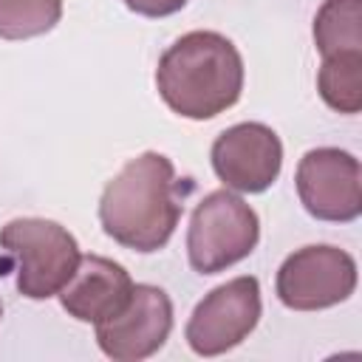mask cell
Wrapping results in <instances>:
<instances>
[{
  "mask_svg": "<svg viewBox=\"0 0 362 362\" xmlns=\"http://www.w3.org/2000/svg\"><path fill=\"white\" fill-rule=\"evenodd\" d=\"M317 90L322 102L345 116L362 110V51H337L322 57L317 71Z\"/></svg>",
  "mask_w": 362,
  "mask_h": 362,
  "instance_id": "cell-11",
  "label": "cell"
},
{
  "mask_svg": "<svg viewBox=\"0 0 362 362\" xmlns=\"http://www.w3.org/2000/svg\"><path fill=\"white\" fill-rule=\"evenodd\" d=\"M133 286L136 283L122 263L102 255H85L79 257L74 277L59 288V303L68 317L96 325L127 305Z\"/></svg>",
  "mask_w": 362,
  "mask_h": 362,
  "instance_id": "cell-10",
  "label": "cell"
},
{
  "mask_svg": "<svg viewBox=\"0 0 362 362\" xmlns=\"http://www.w3.org/2000/svg\"><path fill=\"white\" fill-rule=\"evenodd\" d=\"M0 249L17 266V291L28 300H48L79 266L76 238L48 218H14L0 229Z\"/></svg>",
  "mask_w": 362,
  "mask_h": 362,
  "instance_id": "cell-3",
  "label": "cell"
},
{
  "mask_svg": "<svg viewBox=\"0 0 362 362\" xmlns=\"http://www.w3.org/2000/svg\"><path fill=\"white\" fill-rule=\"evenodd\" d=\"M0 317H3V303H0Z\"/></svg>",
  "mask_w": 362,
  "mask_h": 362,
  "instance_id": "cell-15",
  "label": "cell"
},
{
  "mask_svg": "<svg viewBox=\"0 0 362 362\" xmlns=\"http://www.w3.org/2000/svg\"><path fill=\"white\" fill-rule=\"evenodd\" d=\"M294 184L300 204L317 221L351 223L362 212V167L348 150H308L297 164Z\"/></svg>",
  "mask_w": 362,
  "mask_h": 362,
  "instance_id": "cell-7",
  "label": "cell"
},
{
  "mask_svg": "<svg viewBox=\"0 0 362 362\" xmlns=\"http://www.w3.org/2000/svg\"><path fill=\"white\" fill-rule=\"evenodd\" d=\"M62 17V0H0V40L48 34Z\"/></svg>",
  "mask_w": 362,
  "mask_h": 362,
  "instance_id": "cell-13",
  "label": "cell"
},
{
  "mask_svg": "<svg viewBox=\"0 0 362 362\" xmlns=\"http://www.w3.org/2000/svg\"><path fill=\"white\" fill-rule=\"evenodd\" d=\"M173 331V303L164 288L136 283L127 305L96 322V345L116 362H139L153 356Z\"/></svg>",
  "mask_w": 362,
  "mask_h": 362,
  "instance_id": "cell-8",
  "label": "cell"
},
{
  "mask_svg": "<svg viewBox=\"0 0 362 362\" xmlns=\"http://www.w3.org/2000/svg\"><path fill=\"white\" fill-rule=\"evenodd\" d=\"M122 3L141 17H170L187 6V0H122Z\"/></svg>",
  "mask_w": 362,
  "mask_h": 362,
  "instance_id": "cell-14",
  "label": "cell"
},
{
  "mask_svg": "<svg viewBox=\"0 0 362 362\" xmlns=\"http://www.w3.org/2000/svg\"><path fill=\"white\" fill-rule=\"evenodd\" d=\"M314 45L322 57L362 51V0H325L314 17Z\"/></svg>",
  "mask_w": 362,
  "mask_h": 362,
  "instance_id": "cell-12",
  "label": "cell"
},
{
  "mask_svg": "<svg viewBox=\"0 0 362 362\" xmlns=\"http://www.w3.org/2000/svg\"><path fill=\"white\" fill-rule=\"evenodd\" d=\"M215 175L232 192H263L269 189L283 167L280 136L263 122H240L226 127L209 150Z\"/></svg>",
  "mask_w": 362,
  "mask_h": 362,
  "instance_id": "cell-9",
  "label": "cell"
},
{
  "mask_svg": "<svg viewBox=\"0 0 362 362\" xmlns=\"http://www.w3.org/2000/svg\"><path fill=\"white\" fill-rule=\"evenodd\" d=\"M184 204L175 167L164 153L147 150L130 158L102 189L99 223L119 246L150 255L167 246Z\"/></svg>",
  "mask_w": 362,
  "mask_h": 362,
  "instance_id": "cell-1",
  "label": "cell"
},
{
  "mask_svg": "<svg viewBox=\"0 0 362 362\" xmlns=\"http://www.w3.org/2000/svg\"><path fill=\"white\" fill-rule=\"evenodd\" d=\"M257 240V212L232 189H212L192 209L187 229V257L198 274H218L249 257Z\"/></svg>",
  "mask_w": 362,
  "mask_h": 362,
  "instance_id": "cell-4",
  "label": "cell"
},
{
  "mask_svg": "<svg viewBox=\"0 0 362 362\" xmlns=\"http://www.w3.org/2000/svg\"><path fill=\"white\" fill-rule=\"evenodd\" d=\"M156 88L173 113L195 122L215 119L240 99V51L218 31H189L158 57Z\"/></svg>",
  "mask_w": 362,
  "mask_h": 362,
  "instance_id": "cell-2",
  "label": "cell"
},
{
  "mask_svg": "<svg viewBox=\"0 0 362 362\" xmlns=\"http://www.w3.org/2000/svg\"><path fill=\"white\" fill-rule=\"evenodd\" d=\"M277 297L291 311H320L345 303L356 288V260L331 243L291 252L274 280Z\"/></svg>",
  "mask_w": 362,
  "mask_h": 362,
  "instance_id": "cell-5",
  "label": "cell"
},
{
  "mask_svg": "<svg viewBox=\"0 0 362 362\" xmlns=\"http://www.w3.org/2000/svg\"><path fill=\"white\" fill-rule=\"evenodd\" d=\"M263 311L260 283L240 274L212 288L189 314L184 339L198 356H221L240 345L257 325Z\"/></svg>",
  "mask_w": 362,
  "mask_h": 362,
  "instance_id": "cell-6",
  "label": "cell"
}]
</instances>
